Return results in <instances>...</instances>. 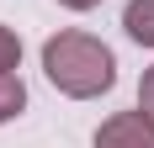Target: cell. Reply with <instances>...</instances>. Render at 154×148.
<instances>
[{"label": "cell", "instance_id": "3957f363", "mask_svg": "<svg viewBox=\"0 0 154 148\" xmlns=\"http://www.w3.org/2000/svg\"><path fill=\"white\" fill-rule=\"evenodd\" d=\"M122 32H128L138 48H154V0H128V11H122Z\"/></svg>", "mask_w": 154, "mask_h": 148}, {"label": "cell", "instance_id": "8992f818", "mask_svg": "<svg viewBox=\"0 0 154 148\" xmlns=\"http://www.w3.org/2000/svg\"><path fill=\"white\" fill-rule=\"evenodd\" d=\"M138 106L154 117V69H143V79H138Z\"/></svg>", "mask_w": 154, "mask_h": 148}, {"label": "cell", "instance_id": "52a82bcc", "mask_svg": "<svg viewBox=\"0 0 154 148\" xmlns=\"http://www.w3.org/2000/svg\"><path fill=\"white\" fill-rule=\"evenodd\" d=\"M64 11H96V5H101V0H59Z\"/></svg>", "mask_w": 154, "mask_h": 148}, {"label": "cell", "instance_id": "5b68a950", "mask_svg": "<svg viewBox=\"0 0 154 148\" xmlns=\"http://www.w3.org/2000/svg\"><path fill=\"white\" fill-rule=\"evenodd\" d=\"M16 64H21V37L0 21V74H16Z\"/></svg>", "mask_w": 154, "mask_h": 148}, {"label": "cell", "instance_id": "7a4b0ae2", "mask_svg": "<svg viewBox=\"0 0 154 148\" xmlns=\"http://www.w3.org/2000/svg\"><path fill=\"white\" fill-rule=\"evenodd\" d=\"M96 148H154V117L143 111V106L106 117L101 132H96Z\"/></svg>", "mask_w": 154, "mask_h": 148}, {"label": "cell", "instance_id": "6da1fadb", "mask_svg": "<svg viewBox=\"0 0 154 148\" xmlns=\"http://www.w3.org/2000/svg\"><path fill=\"white\" fill-rule=\"evenodd\" d=\"M43 74L69 101H96V95H106L117 85V58H112V48L101 37L69 27V32L43 43Z\"/></svg>", "mask_w": 154, "mask_h": 148}, {"label": "cell", "instance_id": "277c9868", "mask_svg": "<svg viewBox=\"0 0 154 148\" xmlns=\"http://www.w3.org/2000/svg\"><path fill=\"white\" fill-rule=\"evenodd\" d=\"M27 111V85L16 79V74H0V122H11Z\"/></svg>", "mask_w": 154, "mask_h": 148}]
</instances>
